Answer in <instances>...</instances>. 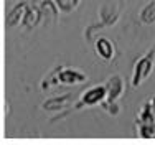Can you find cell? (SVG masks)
<instances>
[{
    "mask_svg": "<svg viewBox=\"0 0 155 145\" xmlns=\"http://www.w3.org/2000/svg\"><path fill=\"white\" fill-rule=\"evenodd\" d=\"M97 51H99V54L104 56V58H110V56H112V46H110V43L107 41V40H99Z\"/></svg>",
    "mask_w": 155,
    "mask_h": 145,
    "instance_id": "obj_4",
    "label": "cell"
},
{
    "mask_svg": "<svg viewBox=\"0 0 155 145\" xmlns=\"http://www.w3.org/2000/svg\"><path fill=\"white\" fill-rule=\"evenodd\" d=\"M152 58H153V51H150L149 56H145L143 59H140V61L137 63V66H135V76H134V84L135 86L149 74L150 68H152V61H153Z\"/></svg>",
    "mask_w": 155,
    "mask_h": 145,
    "instance_id": "obj_1",
    "label": "cell"
},
{
    "mask_svg": "<svg viewBox=\"0 0 155 145\" xmlns=\"http://www.w3.org/2000/svg\"><path fill=\"white\" fill-rule=\"evenodd\" d=\"M102 94H104V87H96L93 89V91H89L86 96H84V104H93L96 102L97 99H101L102 97Z\"/></svg>",
    "mask_w": 155,
    "mask_h": 145,
    "instance_id": "obj_3",
    "label": "cell"
},
{
    "mask_svg": "<svg viewBox=\"0 0 155 145\" xmlns=\"http://www.w3.org/2000/svg\"><path fill=\"white\" fill-rule=\"evenodd\" d=\"M60 79L64 81V83H74V81H84V76L76 71H69L68 69V71H63L60 74Z\"/></svg>",
    "mask_w": 155,
    "mask_h": 145,
    "instance_id": "obj_2",
    "label": "cell"
}]
</instances>
